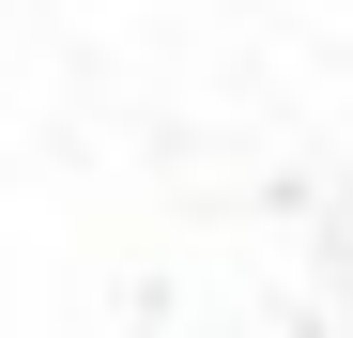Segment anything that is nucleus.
Here are the masks:
<instances>
[]
</instances>
